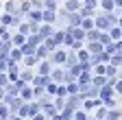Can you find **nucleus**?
Here are the masks:
<instances>
[{
    "instance_id": "nucleus-40",
    "label": "nucleus",
    "mask_w": 122,
    "mask_h": 120,
    "mask_svg": "<svg viewBox=\"0 0 122 120\" xmlns=\"http://www.w3.org/2000/svg\"><path fill=\"white\" fill-rule=\"evenodd\" d=\"M81 16H83V18H92V16H94V9L83 7V9H81Z\"/></svg>"
},
{
    "instance_id": "nucleus-8",
    "label": "nucleus",
    "mask_w": 122,
    "mask_h": 120,
    "mask_svg": "<svg viewBox=\"0 0 122 120\" xmlns=\"http://www.w3.org/2000/svg\"><path fill=\"white\" fill-rule=\"evenodd\" d=\"M87 50H89L92 55H96V52H102V50H105V44H102V42H92L89 46H87Z\"/></svg>"
},
{
    "instance_id": "nucleus-23",
    "label": "nucleus",
    "mask_w": 122,
    "mask_h": 120,
    "mask_svg": "<svg viewBox=\"0 0 122 120\" xmlns=\"http://www.w3.org/2000/svg\"><path fill=\"white\" fill-rule=\"evenodd\" d=\"M92 83H94L96 87H102L105 83H109V81L105 79V74H96V79H92Z\"/></svg>"
},
{
    "instance_id": "nucleus-45",
    "label": "nucleus",
    "mask_w": 122,
    "mask_h": 120,
    "mask_svg": "<svg viewBox=\"0 0 122 120\" xmlns=\"http://www.w3.org/2000/svg\"><path fill=\"white\" fill-rule=\"evenodd\" d=\"M0 39H9V35H7V26H5V24H0Z\"/></svg>"
},
{
    "instance_id": "nucleus-41",
    "label": "nucleus",
    "mask_w": 122,
    "mask_h": 120,
    "mask_svg": "<svg viewBox=\"0 0 122 120\" xmlns=\"http://www.w3.org/2000/svg\"><path fill=\"white\" fill-rule=\"evenodd\" d=\"M79 105H81V103H79V98H76V96L72 94V98L68 100V107H72V109H74V107H79Z\"/></svg>"
},
{
    "instance_id": "nucleus-6",
    "label": "nucleus",
    "mask_w": 122,
    "mask_h": 120,
    "mask_svg": "<svg viewBox=\"0 0 122 120\" xmlns=\"http://www.w3.org/2000/svg\"><path fill=\"white\" fill-rule=\"evenodd\" d=\"M50 79H52L55 83H63V81L68 79V72H63V70H52V72H50Z\"/></svg>"
},
{
    "instance_id": "nucleus-15",
    "label": "nucleus",
    "mask_w": 122,
    "mask_h": 120,
    "mask_svg": "<svg viewBox=\"0 0 122 120\" xmlns=\"http://www.w3.org/2000/svg\"><path fill=\"white\" fill-rule=\"evenodd\" d=\"M22 105H24V98H22V96H15V98H13V103L9 105V107H11V111L15 114V111H20Z\"/></svg>"
},
{
    "instance_id": "nucleus-44",
    "label": "nucleus",
    "mask_w": 122,
    "mask_h": 120,
    "mask_svg": "<svg viewBox=\"0 0 122 120\" xmlns=\"http://www.w3.org/2000/svg\"><path fill=\"white\" fill-rule=\"evenodd\" d=\"M52 37H55V39H57L59 44H63V42H66V31H63V33H55Z\"/></svg>"
},
{
    "instance_id": "nucleus-20",
    "label": "nucleus",
    "mask_w": 122,
    "mask_h": 120,
    "mask_svg": "<svg viewBox=\"0 0 122 120\" xmlns=\"http://www.w3.org/2000/svg\"><path fill=\"white\" fill-rule=\"evenodd\" d=\"M41 20H44V22H55V11L44 9V11H41Z\"/></svg>"
},
{
    "instance_id": "nucleus-7",
    "label": "nucleus",
    "mask_w": 122,
    "mask_h": 120,
    "mask_svg": "<svg viewBox=\"0 0 122 120\" xmlns=\"http://www.w3.org/2000/svg\"><path fill=\"white\" fill-rule=\"evenodd\" d=\"M41 111L48 116V118H55L57 116V105H52V103H46V105H41Z\"/></svg>"
},
{
    "instance_id": "nucleus-51",
    "label": "nucleus",
    "mask_w": 122,
    "mask_h": 120,
    "mask_svg": "<svg viewBox=\"0 0 122 120\" xmlns=\"http://www.w3.org/2000/svg\"><path fill=\"white\" fill-rule=\"evenodd\" d=\"M55 105H57V109H63V107H66V103H63V96H59Z\"/></svg>"
},
{
    "instance_id": "nucleus-50",
    "label": "nucleus",
    "mask_w": 122,
    "mask_h": 120,
    "mask_svg": "<svg viewBox=\"0 0 122 120\" xmlns=\"http://www.w3.org/2000/svg\"><path fill=\"white\" fill-rule=\"evenodd\" d=\"M20 11H22V13H28V11H30V2H22V5H20Z\"/></svg>"
},
{
    "instance_id": "nucleus-21",
    "label": "nucleus",
    "mask_w": 122,
    "mask_h": 120,
    "mask_svg": "<svg viewBox=\"0 0 122 120\" xmlns=\"http://www.w3.org/2000/svg\"><path fill=\"white\" fill-rule=\"evenodd\" d=\"M105 50L109 52V55H113V52L120 50V44H118V42H109V44H105Z\"/></svg>"
},
{
    "instance_id": "nucleus-29",
    "label": "nucleus",
    "mask_w": 122,
    "mask_h": 120,
    "mask_svg": "<svg viewBox=\"0 0 122 120\" xmlns=\"http://www.w3.org/2000/svg\"><path fill=\"white\" fill-rule=\"evenodd\" d=\"M81 26L85 28V31H92V28H94V20H92V18H83Z\"/></svg>"
},
{
    "instance_id": "nucleus-18",
    "label": "nucleus",
    "mask_w": 122,
    "mask_h": 120,
    "mask_svg": "<svg viewBox=\"0 0 122 120\" xmlns=\"http://www.w3.org/2000/svg\"><path fill=\"white\" fill-rule=\"evenodd\" d=\"M11 42H13V46H22V44L26 42V35L18 31V33H15V35H13V39H11Z\"/></svg>"
},
{
    "instance_id": "nucleus-49",
    "label": "nucleus",
    "mask_w": 122,
    "mask_h": 120,
    "mask_svg": "<svg viewBox=\"0 0 122 120\" xmlns=\"http://www.w3.org/2000/svg\"><path fill=\"white\" fill-rule=\"evenodd\" d=\"M113 89H116V94H122V79L113 83Z\"/></svg>"
},
{
    "instance_id": "nucleus-5",
    "label": "nucleus",
    "mask_w": 122,
    "mask_h": 120,
    "mask_svg": "<svg viewBox=\"0 0 122 120\" xmlns=\"http://www.w3.org/2000/svg\"><path fill=\"white\" fill-rule=\"evenodd\" d=\"M20 48H22V55H24V57H28V55H35V50H37V44H33V42H24Z\"/></svg>"
},
{
    "instance_id": "nucleus-3",
    "label": "nucleus",
    "mask_w": 122,
    "mask_h": 120,
    "mask_svg": "<svg viewBox=\"0 0 122 120\" xmlns=\"http://www.w3.org/2000/svg\"><path fill=\"white\" fill-rule=\"evenodd\" d=\"M20 59H24V55H22V48H20V46H13V48L9 50V57H7V61H15V63H18Z\"/></svg>"
},
{
    "instance_id": "nucleus-48",
    "label": "nucleus",
    "mask_w": 122,
    "mask_h": 120,
    "mask_svg": "<svg viewBox=\"0 0 122 120\" xmlns=\"http://www.w3.org/2000/svg\"><path fill=\"white\" fill-rule=\"evenodd\" d=\"M74 120H87L85 111H74Z\"/></svg>"
},
{
    "instance_id": "nucleus-47",
    "label": "nucleus",
    "mask_w": 122,
    "mask_h": 120,
    "mask_svg": "<svg viewBox=\"0 0 122 120\" xmlns=\"http://www.w3.org/2000/svg\"><path fill=\"white\" fill-rule=\"evenodd\" d=\"M30 7L33 9H44V2L41 0H30Z\"/></svg>"
},
{
    "instance_id": "nucleus-17",
    "label": "nucleus",
    "mask_w": 122,
    "mask_h": 120,
    "mask_svg": "<svg viewBox=\"0 0 122 120\" xmlns=\"http://www.w3.org/2000/svg\"><path fill=\"white\" fill-rule=\"evenodd\" d=\"M0 24H5V26H9V24H18V22H15V18H13V13H5V16H0Z\"/></svg>"
},
{
    "instance_id": "nucleus-42",
    "label": "nucleus",
    "mask_w": 122,
    "mask_h": 120,
    "mask_svg": "<svg viewBox=\"0 0 122 120\" xmlns=\"http://www.w3.org/2000/svg\"><path fill=\"white\" fill-rule=\"evenodd\" d=\"M94 72H96V74H107V66H105V63H98V66L94 68Z\"/></svg>"
},
{
    "instance_id": "nucleus-11",
    "label": "nucleus",
    "mask_w": 122,
    "mask_h": 120,
    "mask_svg": "<svg viewBox=\"0 0 122 120\" xmlns=\"http://www.w3.org/2000/svg\"><path fill=\"white\" fill-rule=\"evenodd\" d=\"M87 83H92V72L89 70H83L79 74V85H87Z\"/></svg>"
},
{
    "instance_id": "nucleus-37",
    "label": "nucleus",
    "mask_w": 122,
    "mask_h": 120,
    "mask_svg": "<svg viewBox=\"0 0 122 120\" xmlns=\"http://www.w3.org/2000/svg\"><path fill=\"white\" fill-rule=\"evenodd\" d=\"M20 77H22V79H24L26 83H28V81H33V79H35V77H33V72H30V70H24V72L20 74Z\"/></svg>"
},
{
    "instance_id": "nucleus-33",
    "label": "nucleus",
    "mask_w": 122,
    "mask_h": 120,
    "mask_svg": "<svg viewBox=\"0 0 122 120\" xmlns=\"http://www.w3.org/2000/svg\"><path fill=\"white\" fill-rule=\"evenodd\" d=\"M79 89H81V85H79V83H74V81H70V83H68V94H76Z\"/></svg>"
},
{
    "instance_id": "nucleus-54",
    "label": "nucleus",
    "mask_w": 122,
    "mask_h": 120,
    "mask_svg": "<svg viewBox=\"0 0 122 120\" xmlns=\"http://www.w3.org/2000/svg\"><path fill=\"white\" fill-rule=\"evenodd\" d=\"M118 24H120V26H122V18H120V20H118Z\"/></svg>"
},
{
    "instance_id": "nucleus-12",
    "label": "nucleus",
    "mask_w": 122,
    "mask_h": 120,
    "mask_svg": "<svg viewBox=\"0 0 122 120\" xmlns=\"http://www.w3.org/2000/svg\"><path fill=\"white\" fill-rule=\"evenodd\" d=\"M109 35H111L113 42H120V39H122V26H120V24H118V26H111Z\"/></svg>"
},
{
    "instance_id": "nucleus-13",
    "label": "nucleus",
    "mask_w": 122,
    "mask_h": 120,
    "mask_svg": "<svg viewBox=\"0 0 122 120\" xmlns=\"http://www.w3.org/2000/svg\"><path fill=\"white\" fill-rule=\"evenodd\" d=\"M50 81V77L48 74H37V77L33 79V85H41V87H46V83Z\"/></svg>"
},
{
    "instance_id": "nucleus-9",
    "label": "nucleus",
    "mask_w": 122,
    "mask_h": 120,
    "mask_svg": "<svg viewBox=\"0 0 122 120\" xmlns=\"http://www.w3.org/2000/svg\"><path fill=\"white\" fill-rule=\"evenodd\" d=\"M44 46L48 48L50 52H55V50H57V46H59V42H57V39L50 35V37H46V39H44Z\"/></svg>"
},
{
    "instance_id": "nucleus-22",
    "label": "nucleus",
    "mask_w": 122,
    "mask_h": 120,
    "mask_svg": "<svg viewBox=\"0 0 122 120\" xmlns=\"http://www.w3.org/2000/svg\"><path fill=\"white\" fill-rule=\"evenodd\" d=\"M57 87H59V83H55V81L50 79L48 83H46V94H55V96H57Z\"/></svg>"
},
{
    "instance_id": "nucleus-14",
    "label": "nucleus",
    "mask_w": 122,
    "mask_h": 120,
    "mask_svg": "<svg viewBox=\"0 0 122 120\" xmlns=\"http://www.w3.org/2000/svg\"><path fill=\"white\" fill-rule=\"evenodd\" d=\"M39 35H41L44 39H46V37H50V35H52V26H50L48 22L41 24V26H39Z\"/></svg>"
},
{
    "instance_id": "nucleus-43",
    "label": "nucleus",
    "mask_w": 122,
    "mask_h": 120,
    "mask_svg": "<svg viewBox=\"0 0 122 120\" xmlns=\"http://www.w3.org/2000/svg\"><path fill=\"white\" fill-rule=\"evenodd\" d=\"M107 77H111V79L116 77V66H113V63H109V66H107Z\"/></svg>"
},
{
    "instance_id": "nucleus-4",
    "label": "nucleus",
    "mask_w": 122,
    "mask_h": 120,
    "mask_svg": "<svg viewBox=\"0 0 122 120\" xmlns=\"http://www.w3.org/2000/svg\"><path fill=\"white\" fill-rule=\"evenodd\" d=\"M50 61H52V63H59V66L66 63V61H68V52H66V50H55Z\"/></svg>"
},
{
    "instance_id": "nucleus-19",
    "label": "nucleus",
    "mask_w": 122,
    "mask_h": 120,
    "mask_svg": "<svg viewBox=\"0 0 122 120\" xmlns=\"http://www.w3.org/2000/svg\"><path fill=\"white\" fill-rule=\"evenodd\" d=\"M28 18H30V22H39L41 20V9H30L28 11Z\"/></svg>"
},
{
    "instance_id": "nucleus-53",
    "label": "nucleus",
    "mask_w": 122,
    "mask_h": 120,
    "mask_svg": "<svg viewBox=\"0 0 122 120\" xmlns=\"http://www.w3.org/2000/svg\"><path fill=\"white\" fill-rule=\"evenodd\" d=\"M11 120H22V116H13V118H11Z\"/></svg>"
},
{
    "instance_id": "nucleus-35",
    "label": "nucleus",
    "mask_w": 122,
    "mask_h": 120,
    "mask_svg": "<svg viewBox=\"0 0 122 120\" xmlns=\"http://www.w3.org/2000/svg\"><path fill=\"white\" fill-rule=\"evenodd\" d=\"M122 114L120 111H107V120H120Z\"/></svg>"
},
{
    "instance_id": "nucleus-1",
    "label": "nucleus",
    "mask_w": 122,
    "mask_h": 120,
    "mask_svg": "<svg viewBox=\"0 0 122 120\" xmlns=\"http://www.w3.org/2000/svg\"><path fill=\"white\" fill-rule=\"evenodd\" d=\"M94 26L98 28V31H111V20H109V16H98L96 20H94Z\"/></svg>"
},
{
    "instance_id": "nucleus-34",
    "label": "nucleus",
    "mask_w": 122,
    "mask_h": 120,
    "mask_svg": "<svg viewBox=\"0 0 122 120\" xmlns=\"http://www.w3.org/2000/svg\"><path fill=\"white\" fill-rule=\"evenodd\" d=\"M57 96H68V85L59 83V87H57Z\"/></svg>"
},
{
    "instance_id": "nucleus-55",
    "label": "nucleus",
    "mask_w": 122,
    "mask_h": 120,
    "mask_svg": "<svg viewBox=\"0 0 122 120\" xmlns=\"http://www.w3.org/2000/svg\"><path fill=\"white\" fill-rule=\"evenodd\" d=\"M120 120H122V118H120Z\"/></svg>"
},
{
    "instance_id": "nucleus-38",
    "label": "nucleus",
    "mask_w": 122,
    "mask_h": 120,
    "mask_svg": "<svg viewBox=\"0 0 122 120\" xmlns=\"http://www.w3.org/2000/svg\"><path fill=\"white\" fill-rule=\"evenodd\" d=\"M18 31L24 33V35H30V24H20V26H18Z\"/></svg>"
},
{
    "instance_id": "nucleus-32",
    "label": "nucleus",
    "mask_w": 122,
    "mask_h": 120,
    "mask_svg": "<svg viewBox=\"0 0 122 120\" xmlns=\"http://www.w3.org/2000/svg\"><path fill=\"white\" fill-rule=\"evenodd\" d=\"M9 111H11V107L7 103H0V118H7L9 116Z\"/></svg>"
},
{
    "instance_id": "nucleus-52",
    "label": "nucleus",
    "mask_w": 122,
    "mask_h": 120,
    "mask_svg": "<svg viewBox=\"0 0 122 120\" xmlns=\"http://www.w3.org/2000/svg\"><path fill=\"white\" fill-rule=\"evenodd\" d=\"M44 118H46V114H44V111H37V114L33 116V120H44Z\"/></svg>"
},
{
    "instance_id": "nucleus-2",
    "label": "nucleus",
    "mask_w": 122,
    "mask_h": 120,
    "mask_svg": "<svg viewBox=\"0 0 122 120\" xmlns=\"http://www.w3.org/2000/svg\"><path fill=\"white\" fill-rule=\"evenodd\" d=\"M81 96L83 98H96V96H100V87H96V85H92L89 87V83L87 85H81Z\"/></svg>"
},
{
    "instance_id": "nucleus-39",
    "label": "nucleus",
    "mask_w": 122,
    "mask_h": 120,
    "mask_svg": "<svg viewBox=\"0 0 122 120\" xmlns=\"http://www.w3.org/2000/svg\"><path fill=\"white\" fill-rule=\"evenodd\" d=\"M83 7H87V9H96V7H98V0H85Z\"/></svg>"
},
{
    "instance_id": "nucleus-16",
    "label": "nucleus",
    "mask_w": 122,
    "mask_h": 120,
    "mask_svg": "<svg viewBox=\"0 0 122 120\" xmlns=\"http://www.w3.org/2000/svg\"><path fill=\"white\" fill-rule=\"evenodd\" d=\"M33 94H35V89H33V87H26V85H24V87L20 89V96H22L24 100H30V98H33Z\"/></svg>"
},
{
    "instance_id": "nucleus-36",
    "label": "nucleus",
    "mask_w": 122,
    "mask_h": 120,
    "mask_svg": "<svg viewBox=\"0 0 122 120\" xmlns=\"http://www.w3.org/2000/svg\"><path fill=\"white\" fill-rule=\"evenodd\" d=\"M107 111H109V109H107L105 105H100V107H98V111H96V118H107Z\"/></svg>"
},
{
    "instance_id": "nucleus-26",
    "label": "nucleus",
    "mask_w": 122,
    "mask_h": 120,
    "mask_svg": "<svg viewBox=\"0 0 122 120\" xmlns=\"http://www.w3.org/2000/svg\"><path fill=\"white\" fill-rule=\"evenodd\" d=\"M7 13H13V16H15V13H22V11L18 9V5H15V0H11V2H7Z\"/></svg>"
},
{
    "instance_id": "nucleus-25",
    "label": "nucleus",
    "mask_w": 122,
    "mask_h": 120,
    "mask_svg": "<svg viewBox=\"0 0 122 120\" xmlns=\"http://www.w3.org/2000/svg\"><path fill=\"white\" fill-rule=\"evenodd\" d=\"M111 63L118 68V66H122V50H118V52H113L111 55Z\"/></svg>"
},
{
    "instance_id": "nucleus-30",
    "label": "nucleus",
    "mask_w": 122,
    "mask_h": 120,
    "mask_svg": "<svg viewBox=\"0 0 122 120\" xmlns=\"http://www.w3.org/2000/svg\"><path fill=\"white\" fill-rule=\"evenodd\" d=\"M39 74H50V61H41L39 63Z\"/></svg>"
},
{
    "instance_id": "nucleus-31",
    "label": "nucleus",
    "mask_w": 122,
    "mask_h": 120,
    "mask_svg": "<svg viewBox=\"0 0 122 120\" xmlns=\"http://www.w3.org/2000/svg\"><path fill=\"white\" fill-rule=\"evenodd\" d=\"M100 2H102V9H105V13H107V11H111V9L116 7V0H100Z\"/></svg>"
},
{
    "instance_id": "nucleus-46",
    "label": "nucleus",
    "mask_w": 122,
    "mask_h": 120,
    "mask_svg": "<svg viewBox=\"0 0 122 120\" xmlns=\"http://www.w3.org/2000/svg\"><path fill=\"white\" fill-rule=\"evenodd\" d=\"M7 83H9V77H7L5 72H0V87H5Z\"/></svg>"
},
{
    "instance_id": "nucleus-10",
    "label": "nucleus",
    "mask_w": 122,
    "mask_h": 120,
    "mask_svg": "<svg viewBox=\"0 0 122 120\" xmlns=\"http://www.w3.org/2000/svg\"><path fill=\"white\" fill-rule=\"evenodd\" d=\"M100 35H102V31H98V28H92V31L85 33V37H87L89 42H100Z\"/></svg>"
},
{
    "instance_id": "nucleus-27",
    "label": "nucleus",
    "mask_w": 122,
    "mask_h": 120,
    "mask_svg": "<svg viewBox=\"0 0 122 120\" xmlns=\"http://www.w3.org/2000/svg\"><path fill=\"white\" fill-rule=\"evenodd\" d=\"M35 55L39 57V59H44V57H48L50 55V50L46 48V46H37V50H35Z\"/></svg>"
},
{
    "instance_id": "nucleus-24",
    "label": "nucleus",
    "mask_w": 122,
    "mask_h": 120,
    "mask_svg": "<svg viewBox=\"0 0 122 120\" xmlns=\"http://www.w3.org/2000/svg\"><path fill=\"white\" fill-rule=\"evenodd\" d=\"M76 57H79V61H81V63H85V61H89L92 52H89V50H83V48H81V50H79V55H76Z\"/></svg>"
},
{
    "instance_id": "nucleus-28",
    "label": "nucleus",
    "mask_w": 122,
    "mask_h": 120,
    "mask_svg": "<svg viewBox=\"0 0 122 120\" xmlns=\"http://www.w3.org/2000/svg\"><path fill=\"white\" fill-rule=\"evenodd\" d=\"M66 9L68 11H79L81 7H79V0H68V2H66Z\"/></svg>"
}]
</instances>
